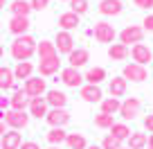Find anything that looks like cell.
Listing matches in <instances>:
<instances>
[{
  "label": "cell",
  "mask_w": 153,
  "mask_h": 149,
  "mask_svg": "<svg viewBox=\"0 0 153 149\" xmlns=\"http://www.w3.org/2000/svg\"><path fill=\"white\" fill-rule=\"evenodd\" d=\"M54 45H56L59 54H70L74 50V36L70 32H56V39H54Z\"/></svg>",
  "instance_id": "cell-8"
},
{
  "label": "cell",
  "mask_w": 153,
  "mask_h": 149,
  "mask_svg": "<svg viewBox=\"0 0 153 149\" xmlns=\"http://www.w3.org/2000/svg\"><path fill=\"white\" fill-rule=\"evenodd\" d=\"M140 109H142V102H140L137 97H126V100L122 102V106H120V115L124 118L126 122L135 120V118L140 115Z\"/></svg>",
  "instance_id": "cell-6"
},
{
  "label": "cell",
  "mask_w": 153,
  "mask_h": 149,
  "mask_svg": "<svg viewBox=\"0 0 153 149\" xmlns=\"http://www.w3.org/2000/svg\"><path fill=\"white\" fill-rule=\"evenodd\" d=\"M2 54H5V48H2V45H0V57H2Z\"/></svg>",
  "instance_id": "cell-47"
},
{
  "label": "cell",
  "mask_w": 153,
  "mask_h": 149,
  "mask_svg": "<svg viewBox=\"0 0 153 149\" xmlns=\"http://www.w3.org/2000/svg\"><path fill=\"white\" fill-rule=\"evenodd\" d=\"M128 54H131V50H128V45H124V43H110V48H108V57L113 59V61H124Z\"/></svg>",
  "instance_id": "cell-25"
},
{
  "label": "cell",
  "mask_w": 153,
  "mask_h": 149,
  "mask_svg": "<svg viewBox=\"0 0 153 149\" xmlns=\"http://www.w3.org/2000/svg\"><path fill=\"white\" fill-rule=\"evenodd\" d=\"M68 61H70V68H79L81 66H86L88 61H90V52L88 50H83V48H76V50H72L70 54H68Z\"/></svg>",
  "instance_id": "cell-17"
},
{
  "label": "cell",
  "mask_w": 153,
  "mask_h": 149,
  "mask_svg": "<svg viewBox=\"0 0 153 149\" xmlns=\"http://www.w3.org/2000/svg\"><path fill=\"white\" fill-rule=\"evenodd\" d=\"M122 77L126 79V82H144V79L149 77V70L146 66H140V63H126L124 66V72H122Z\"/></svg>",
  "instance_id": "cell-5"
},
{
  "label": "cell",
  "mask_w": 153,
  "mask_h": 149,
  "mask_svg": "<svg viewBox=\"0 0 153 149\" xmlns=\"http://www.w3.org/2000/svg\"><path fill=\"white\" fill-rule=\"evenodd\" d=\"M7 106H9V100H7V97H0V111L2 109L7 111Z\"/></svg>",
  "instance_id": "cell-42"
},
{
  "label": "cell",
  "mask_w": 153,
  "mask_h": 149,
  "mask_svg": "<svg viewBox=\"0 0 153 149\" xmlns=\"http://www.w3.org/2000/svg\"><path fill=\"white\" fill-rule=\"evenodd\" d=\"M113 124H115L113 115H106V113H99V115H95V127H99V129H110Z\"/></svg>",
  "instance_id": "cell-34"
},
{
  "label": "cell",
  "mask_w": 153,
  "mask_h": 149,
  "mask_svg": "<svg viewBox=\"0 0 153 149\" xmlns=\"http://www.w3.org/2000/svg\"><path fill=\"white\" fill-rule=\"evenodd\" d=\"M149 149H153V136H149Z\"/></svg>",
  "instance_id": "cell-44"
},
{
  "label": "cell",
  "mask_w": 153,
  "mask_h": 149,
  "mask_svg": "<svg viewBox=\"0 0 153 149\" xmlns=\"http://www.w3.org/2000/svg\"><path fill=\"white\" fill-rule=\"evenodd\" d=\"M131 57H133V61L140 63V66H146V63L153 61V52L144 43H135L133 48H131Z\"/></svg>",
  "instance_id": "cell-11"
},
{
  "label": "cell",
  "mask_w": 153,
  "mask_h": 149,
  "mask_svg": "<svg viewBox=\"0 0 153 149\" xmlns=\"http://www.w3.org/2000/svg\"><path fill=\"white\" fill-rule=\"evenodd\" d=\"M106 79V70L101 66H95V68H90V70L83 75V82H88V84H92V86H99L101 82Z\"/></svg>",
  "instance_id": "cell-24"
},
{
  "label": "cell",
  "mask_w": 153,
  "mask_h": 149,
  "mask_svg": "<svg viewBox=\"0 0 153 149\" xmlns=\"http://www.w3.org/2000/svg\"><path fill=\"white\" fill-rule=\"evenodd\" d=\"M142 29H144V32H149V34H153V14L144 16V20H142Z\"/></svg>",
  "instance_id": "cell-38"
},
{
  "label": "cell",
  "mask_w": 153,
  "mask_h": 149,
  "mask_svg": "<svg viewBox=\"0 0 153 149\" xmlns=\"http://www.w3.org/2000/svg\"><path fill=\"white\" fill-rule=\"evenodd\" d=\"M135 7H140V9H151L153 7V0H133Z\"/></svg>",
  "instance_id": "cell-39"
},
{
  "label": "cell",
  "mask_w": 153,
  "mask_h": 149,
  "mask_svg": "<svg viewBox=\"0 0 153 149\" xmlns=\"http://www.w3.org/2000/svg\"><path fill=\"white\" fill-rule=\"evenodd\" d=\"M0 120L5 122L7 127H11L14 131L18 129H25V127L29 124V115L25 113V111H0Z\"/></svg>",
  "instance_id": "cell-2"
},
{
  "label": "cell",
  "mask_w": 153,
  "mask_h": 149,
  "mask_svg": "<svg viewBox=\"0 0 153 149\" xmlns=\"http://www.w3.org/2000/svg\"><path fill=\"white\" fill-rule=\"evenodd\" d=\"M126 88H128V82H126L124 77H113V79H110V84H108L110 97H117V100L126 95Z\"/></svg>",
  "instance_id": "cell-20"
},
{
  "label": "cell",
  "mask_w": 153,
  "mask_h": 149,
  "mask_svg": "<svg viewBox=\"0 0 153 149\" xmlns=\"http://www.w3.org/2000/svg\"><path fill=\"white\" fill-rule=\"evenodd\" d=\"M63 2H70V0H63Z\"/></svg>",
  "instance_id": "cell-49"
},
{
  "label": "cell",
  "mask_w": 153,
  "mask_h": 149,
  "mask_svg": "<svg viewBox=\"0 0 153 149\" xmlns=\"http://www.w3.org/2000/svg\"><path fill=\"white\" fill-rule=\"evenodd\" d=\"M2 133H5V122L0 120V136H2Z\"/></svg>",
  "instance_id": "cell-43"
},
{
  "label": "cell",
  "mask_w": 153,
  "mask_h": 149,
  "mask_svg": "<svg viewBox=\"0 0 153 149\" xmlns=\"http://www.w3.org/2000/svg\"><path fill=\"white\" fill-rule=\"evenodd\" d=\"M36 54H38V59H41V61H43V59L59 57V52H56V45H54L52 41H41V43L36 45Z\"/></svg>",
  "instance_id": "cell-22"
},
{
  "label": "cell",
  "mask_w": 153,
  "mask_h": 149,
  "mask_svg": "<svg viewBox=\"0 0 153 149\" xmlns=\"http://www.w3.org/2000/svg\"><path fill=\"white\" fill-rule=\"evenodd\" d=\"M20 149H41V147H38V142H34V140H27V142L20 145Z\"/></svg>",
  "instance_id": "cell-40"
},
{
  "label": "cell",
  "mask_w": 153,
  "mask_h": 149,
  "mask_svg": "<svg viewBox=\"0 0 153 149\" xmlns=\"http://www.w3.org/2000/svg\"><path fill=\"white\" fill-rule=\"evenodd\" d=\"M144 29L140 27V25H126L124 29L120 32V43H124V45H131V43H142V39H144Z\"/></svg>",
  "instance_id": "cell-3"
},
{
  "label": "cell",
  "mask_w": 153,
  "mask_h": 149,
  "mask_svg": "<svg viewBox=\"0 0 153 149\" xmlns=\"http://www.w3.org/2000/svg\"><path fill=\"white\" fill-rule=\"evenodd\" d=\"M16 86V77H14V70L7 66L0 68V91H11Z\"/></svg>",
  "instance_id": "cell-23"
},
{
  "label": "cell",
  "mask_w": 153,
  "mask_h": 149,
  "mask_svg": "<svg viewBox=\"0 0 153 149\" xmlns=\"http://www.w3.org/2000/svg\"><path fill=\"white\" fill-rule=\"evenodd\" d=\"M45 120H48L50 127H61L63 129V127L70 122V113H68V109H50Z\"/></svg>",
  "instance_id": "cell-9"
},
{
  "label": "cell",
  "mask_w": 153,
  "mask_h": 149,
  "mask_svg": "<svg viewBox=\"0 0 153 149\" xmlns=\"http://www.w3.org/2000/svg\"><path fill=\"white\" fill-rule=\"evenodd\" d=\"M29 115H34V118H38V120H41V118H45L48 115V102H45V97H32V100H29Z\"/></svg>",
  "instance_id": "cell-18"
},
{
  "label": "cell",
  "mask_w": 153,
  "mask_h": 149,
  "mask_svg": "<svg viewBox=\"0 0 153 149\" xmlns=\"http://www.w3.org/2000/svg\"><path fill=\"white\" fill-rule=\"evenodd\" d=\"M131 133H133V131L128 129V124H126V122H115V124L110 127V136H115V138L122 140V142H124V140H128Z\"/></svg>",
  "instance_id": "cell-30"
},
{
  "label": "cell",
  "mask_w": 153,
  "mask_h": 149,
  "mask_svg": "<svg viewBox=\"0 0 153 149\" xmlns=\"http://www.w3.org/2000/svg\"><path fill=\"white\" fill-rule=\"evenodd\" d=\"M32 72H34V63L29 61H18L14 68V77L16 79H29L32 77Z\"/></svg>",
  "instance_id": "cell-31"
},
{
  "label": "cell",
  "mask_w": 153,
  "mask_h": 149,
  "mask_svg": "<svg viewBox=\"0 0 153 149\" xmlns=\"http://www.w3.org/2000/svg\"><path fill=\"white\" fill-rule=\"evenodd\" d=\"M92 34H95V39L99 41V43H113L115 36H117L115 27H113L110 23H106V20L97 23V25H95V29H92Z\"/></svg>",
  "instance_id": "cell-7"
},
{
  "label": "cell",
  "mask_w": 153,
  "mask_h": 149,
  "mask_svg": "<svg viewBox=\"0 0 153 149\" xmlns=\"http://www.w3.org/2000/svg\"><path fill=\"white\" fill-rule=\"evenodd\" d=\"M50 149H61V147H50Z\"/></svg>",
  "instance_id": "cell-48"
},
{
  "label": "cell",
  "mask_w": 153,
  "mask_h": 149,
  "mask_svg": "<svg viewBox=\"0 0 153 149\" xmlns=\"http://www.w3.org/2000/svg\"><path fill=\"white\" fill-rule=\"evenodd\" d=\"M9 106L14 111H25L29 106V97L25 95V91H16L14 95L9 97Z\"/></svg>",
  "instance_id": "cell-26"
},
{
  "label": "cell",
  "mask_w": 153,
  "mask_h": 149,
  "mask_svg": "<svg viewBox=\"0 0 153 149\" xmlns=\"http://www.w3.org/2000/svg\"><path fill=\"white\" fill-rule=\"evenodd\" d=\"M124 5L122 0H101L99 2V14L101 16H120Z\"/></svg>",
  "instance_id": "cell-19"
},
{
  "label": "cell",
  "mask_w": 153,
  "mask_h": 149,
  "mask_svg": "<svg viewBox=\"0 0 153 149\" xmlns=\"http://www.w3.org/2000/svg\"><path fill=\"white\" fill-rule=\"evenodd\" d=\"M88 149H101V147H97V145H90V147H88Z\"/></svg>",
  "instance_id": "cell-46"
},
{
  "label": "cell",
  "mask_w": 153,
  "mask_h": 149,
  "mask_svg": "<svg viewBox=\"0 0 153 149\" xmlns=\"http://www.w3.org/2000/svg\"><path fill=\"white\" fill-rule=\"evenodd\" d=\"M149 147V136L142 131H133L128 138V149H146Z\"/></svg>",
  "instance_id": "cell-27"
},
{
  "label": "cell",
  "mask_w": 153,
  "mask_h": 149,
  "mask_svg": "<svg viewBox=\"0 0 153 149\" xmlns=\"http://www.w3.org/2000/svg\"><path fill=\"white\" fill-rule=\"evenodd\" d=\"M101 149H122V140H117L115 136H106L104 140H101Z\"/></svg>",
  "instance_id": "cell-36"
},
{
  "label": "cell",
  "mask_w": 153,
  "mask_h": 149,
  "mask_svg": "<svg viewBox=\"0 0 153 149\" xmlns=\"http://www.w3.org/2000/svg\"><path fill=\"white\" fill-rule=\"evenodd\" d=\"M36 39L29 36V34H23V36H16L14 43H11V57L16 61H29V59L36 54Z\"/></svg>",
  "instance_id": "cell-1"
},
{
  "label": "cell",
  "mask_w": 153,
  "mask_h": 149,
  "mask_svg": "<svg viewBox=\"0 0 153 149\" xmlns=\"http://www.w3.org/2000/svg\"><path fill=\"white\" fill-rule=\"evenodd\" d=\"M9 11H11V16H27L29 18L32 5H29V0H14L9 5Z\"/></svg>",
  "instance_id": "cell-29"
},
{
  "label": "cell",
  "mask_w": 153,
  "mask_h": 149,
  "mask_svg": "<svg viewBox=\"0 0 153 149\" xmlns=\"http://www.w3.org/2000/svg\"><path fill=\"white\" fill-rule=\"evenodd\" d=\"M79 23H81V16H76L74 11H65V14L59 16V27H61L63 32H70V29H74Z\"/></svg>",
  "instance_id": "cell-21"
},
{
  "label": "cell",
  "mask_w": 153,
  "mask_h": 149,
  "mask_svg": "<svg viewBox=\"0 0 153 149\" xmlns=\"http://www.w3.org/2000/svg\"><path fill=\"white\" fill-rule=\"evenodd\" d=\"M65 145L70 149H88V140H86V136H81V133H68Z\"/></svg>",
  "instance_id": "cell-33"
},
{
  "label": "cell",
  "mask_w": 153,
  "mask_h": 149,
  "mask_svg": "<svg viewBox=\"0 0 153 149\" xmlns=\"http://www.w3.org/2000/svg\"><path fill=\"white\" fill-rule=\"evenodd\" d=\"M61 82L65 84L68 88H79L83 84V75L76 70V68L68 66V68H63V70H61Z\"/></svg>",
  "instance_id": "cell-10"
},
{
  "label": "cell",
  "mask_w": 153,
  "mask_h": 149,
  "mask_svg": "<svg viewBox=\"0 0 153 149\" xmlns=\"http://www.w3.org/2000/svg\"><path fill=\"white\" fill-rule=\"evenodd\" d=\"M99 104H101V113H106V115H115V113H120L122 102L117 100V97H104Z\"/></svg>",
  "instance_id": "cell-28"
},
{
  "label": "cell",
  "mask_w": 153,
  "mask_h": 149,
  "mask_svg": "<svg viewBox=\"0 0 153 149\" xmlns=\"http://www.w3.org/2000/svg\"><path fill=\"white\" fill-rule=\"evenodd\" d=\"M29 5L34 11H43L45 7H50V0H29Z\"/></svg>",
  "instance_id": "cell-37"
},
{
  "label": "cell",
  "mask_w": 153,
  "mask_h": 149,
  "mask_svg": "<svg viewBox=\"0 0 153 149\" xmlns=\"http://www.w3.org/2000/svg\"><path fill=\"white\" fill-rule=\"evenodd\" d=\"M144 127H146V129L153 133V113H151V115H146V118H144Z\"/></svg>",
  "instance_id": "cell-41"
},
{
  "label": "cell",
  "mask_w": 153,
  "mask_h": 149,
  "mask_svg": "<svg viewBox=\"0 0 153 149\" xmlns=\"http://www.w3.org/2000/svg\"><path fill=\"white\" fill-rule=\"evenodd\" d=\"M59 70H61V61H59V57L43 59V61L38 63V72H41V77H52V75H56Z\"/></svg>",
  "instance_id": "cell-16"
},
{
  "label": "cell",
  "mask_w": 153,
  "mask_h": 149,
  "mask_svg": "<svg viewBox=\"0 0 153 149\" xmlns=\"http://www.w3.org/2000/svg\"><path fill=\"white\" fill-rule=\"evenodd\" d=\"M20 145H23V136L14 129L0 136V149H20Z\"/></svg>",
  "instance_id": "cell-13"
},
{
  "label": "cell",
  "mask_w": 153,
  "mask_h": 149,
  "mask_svg": "<svg viewBox=\"0 0 153 149\" xmlns=\"http://www.w3.org/2000/svg\"><path fill=\"white\" fill-rule=\"evenodd\" d=\"M23 91H25V95H27L29 100H32V97H43L45 93H48V84L41 77H29V79H25Z\"/></svg>",
  "instance_id": "cell-4"
},
{
  "label": "cell",
  "mask_w": 153,
  "mask_h": 149,
  "mask_svg": "<svg viewBox=\"0 0 153 149\" xmlns=\"http://www.w3.org/2000/svg\"><path fill=\"white\" fill-rule=\"evenodd\" d=\"M7 7V0H0V9H5Z\"/></svg>",
  "instance_id": "cell-45"
},
{
  "label": "cell",
  "mask_w": 153,
  "mask_h": 149,
  "mask_svg": "<svg viewBox=\"0 0 153 149\" xmlns=\"http://www.w3.org/2000/svg\"><path fill=\"white\" fill-rule=\"evenodd\" d=\"M79 95H81V100L88 102V104H97V102L104 100V93H101V88H99V86H92V84H86V86H81Z\"/></svg>",
  "instance_id": "cell-14"
},
{
  "label": "cell",
  "mask_w": 153,
  "mask_h": 149,
  "mask_svg": "<svg viewBox=\"0 0 153 149\" xmlns=\"http://www.w3.org/2000/svg\"><path fill=\"white\" fill-rule=\"evenodd\" d=\"M29 18L27 16H11V20H9V32L14 34V36H23V34H27V29H29Z\"/></svg>",
  "instance_id": "cell-15"
},
{
  "label": "cell",
  "mask_w": 153,
  "mask_h": 149,
  "mask_svg": "<svg viewBox=\"0 0 153 149\" xmlns=\"http://www.w3.org/2000/svg\"><path fill=\"white\" fill-rule=\"evenodd\" d=\"M45 138H48V142L52 145V147H56V145H63V142H65L68 133L61 129V127H52V129L48 131V136H45Z\"/></svg>",
  "instance_id": "cell-32"
},
{
  "label": "cell",
  "mask_w": 153,
  "mask_h": 149,
  "mask_svg": "<svg viewBox=\"0 0 153 149\" xmlns=\"http://www.w3.org/2000/svg\"><path fill=\"white\" fill-rule=\"evenodd\" d=\"M70 11H74L76 16H83L88 11V0H70Z\"/></svg>",
  "instance_id": "cell-35"
},
{
  "label": "cell",
  "mask_w": 153,
  "mask_h": 149,
  "mask_svg": "<svg viewBox=\"0 0 153 149\" xmlns=\"http://www.w3.org/2000/svg\"><path fill=\"white\" fill-rule=\"evenodd\" d=\"M45 102H48L50 109H65L68 95L63 91H59V88H50V91L45 93Z\"/></svg>",
  "instance_id": "cell-12"
}]
</instances>
